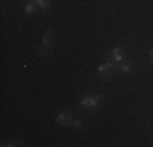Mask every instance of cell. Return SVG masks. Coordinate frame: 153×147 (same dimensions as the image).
Returning <instances> with one entry per match:
<instances>
[{"label":"cell","mask_w":153,"mask_h":147,"mask_svg":"<svg viewBox=\"0 0 153 147\" xmlns=\"http://www.w3.org/2000/svg\"><path fill=\"white\" fill-rule=\"evenodd\" d=\"M103 101V95L94 93V95H85L80 101V108L85 110V111H91V110H96L98 106Z\"/></svg>","instance_id":"obj_1"},{"label":"cell","mask_w":153,"mask_h":147,"mask_svg":"<svg viewBox=\"0 0 153 147\" xmlns=\"http://www.w3.org/2000/svg\"><path fill=\"white\" fill-rule=\"evenodd\" d=\"M114 70H117V64H116L112 59H108L104 64H100L98 65V74L100 77H103V80H109L112 77Z\"/></svg>","instance_id":"obj_2"},{"label":"cell","mask_w":153,"mask_h":147,"mask_svg":"<svg viewBox=\"0 0 153 147\" xmlns=\"http://www.w3.org/2000/svg\"><path fill=\"white\" fill-rule=\"evenodd\" d=\"M56 121L57 124H62V126H72V121H74V115L72 113H68V111H60V113H57V116H56Z\"/></svg>","instance_id":"obj_3"},{"label":"cell","mask_w":153,"mask_h":147,"mask_svg":"<svg viewBox=\"0 0 153 147\" xmlns=\"http://www.w3.org/2000/svg\"><path fill=\"white\" fill-rule=\"evenodd\" d=\"M111 59L116 62V64H121L122 61H126V54H124V49L121 46H114L111 51Z\"/></svg>","instance_id":"obj_4"},{"label":"cell","mask_w":153,"mask_h":147,"mask_svg":"<svg viewBox=\"0 0 153 147\" xmlns=\"http://www.w3.org/2000/svg\"><path fill=\"white\" fill-rule=\"evenodd\" d=\"M52 43H54V31H52V29H47V31L44 33V36H42L41 44H42V46H46V47H51V46H52Z\"/></svg>","instance_id":"obj_5"},{"label":"cell","mask_w":153,"mask_h":147,"mask_svg":"<svg viewBox=\"0 0 153 147\" xmlns=\"http://www.w3.org/2000/svg\"><path fill=\"white\" fill-rule=\"evenodd\" d=\"M117 70L122 72V74H130L132 72V61H122L121 64H117Z\"/></svg>","instance_id":"obj_6"},{"label":"cell","mask_w":153,"mask_h":147,"mask_svg":"<svg viewBox=\"0 0 153 147\" xmlns=\"http://www.w3.org/2000/svg\"><path fill=\"white\" fill-rule=\"evenodd\" d=\"M36 2V7H38V10H41V12H44L51 7V0H34Z\"/></svg>","instance_id":"obj_7"},{"label":"cell","mask_w":153,"mask_h":147,"mask_svg":"<svg viewBox=\"0 0 153 147\" xmlns=\"http://www.w3.org/2000/svg\"><path fill=\"white\" fill-rule=\"evenodd\" d=\"M36 10H38V7H36V2H28L26 5H25V13H26V15L36 13Z\"/></svg>","instance_id":"obj_8"},{"label":"cell","mask_w":153,"mask_h":147,"mask_svg":"<svg viewBox=\"0 0 153 147\" xmlns=\"http://www.w3.org/2000/svg\"><path fill=\"white\" fill-rule=\"evenodd\" d=\"M47 52H49V47L42 46V44H41V46L38 47V49H36V54H38V56H41V57H44Z\"/></svg>","instance_id":"obj_9"},{"label":"cell","mask_w":153,"mask_h":147,"mask_svg":"<svg viewBox=\"0 0 153 147\" xmlns=\"http://www.w3.org/2000/svg\"><path fill=\"white\" fill-rule=\"evenodd\" d=\"M72 128H75V129H82L83 123L78 119V118H74V121H72Z\"/></svg>","instance_id":"obj_10"},{"label":"cell","mask_w":153,"mask_h":147,"mask_svg":"<svg viewBox=\"0 0 153 147\" xmlns=\"http://www.w3.org/2000/svg\"><path fill=\"white\" fill-rule=\"evenodd\" d=\"M2 146H3V147H15V146H18V144H15L13 141H3Z\"/></svg>","instance_id":"obj_11"},{"label":"cell","mask_w":153,"mask_h":147,"mask_svg":"<svg viewBox=\"0 0 153 147\" xmlns=\"http://www.w3.org/2000/svg\"><path fill=\"white\" fill-rule=\"evenodd\" d=\"M148 56H150V59H152V61H153V47H152L150 51H148Z\"/></svg>","instance_id":"obj_12"},{"label":"cell","mask_w":153,"mask_h":147,"mask_svg":"<svg viewBox=\"0 0 153 147\" xmlns=\"http://www.w3.org/2000/svg\"><path fill=\"white\" fill-rule=\"evenodd\" d=\"M30 2H34V0H30Z\"/></svg>","instance_id":"obj_13"}]
</instances>
